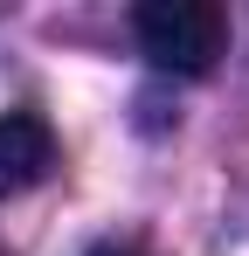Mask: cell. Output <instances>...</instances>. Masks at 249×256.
<instances>
[{"label": "cell", "instance_id": "1", "mask_svg": "<svg viewBox=\"0 0 249 256\" xmlns=\"http://www.w3.org/2000/svg\"><path fill=\"white\" fill-rule=\"evenodd\" d=\"M132 35L146 48V62H160L173 76H208L228 48V14L214 0H146L132 7Z\"/></svg>", "mask_w": 249, "mask_h": 256}, {"label": "cell", "instance_id": "2", "mask_svg": "<svg viewBox=\"0 0 249 256\" xmlns=\"http://www.w3.org/2000/svg\"><path fill=\"white\" fill-rule=\"evenodd\" d=\"M56 173V132L35 111H7L0 118V194H28Z\"/></svg>", "mask_w": 249, "mask_h": 256}, {"label": "cell", "instance_id": "3", "mask_svg": "<svg viewBox=\"0 0 249 256\" xmlns=\"http://www.w3.org/2000/svg\"><path fill=\"white\" fill-rule=\"evenodd\" d=\"M90 256H138V250H132V242H97Z\"/></svg>", "mask_w": 249, "mask_h": 256}]
</instances>
